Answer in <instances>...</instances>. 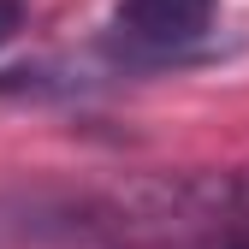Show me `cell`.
I'll return each mask as SVG.
<instances>
[{
	"instance_id": "cell-1",
	"label": "cell",
	"mask_w": 249,
	"mask_h": 249,
	"mask_svg": "<svg viewBox=\"0 0 249 249\" xmlns=\"http://www.w3.org/2000/svg\"><path fill=\"white\" fill-rule=\"evenodd\" d=\"M220 0H119L113 6V53L124 66H178L202 53Z\"/></svg>"
},
{
	"instance_id": "cell-2",
	"label": "cell",
	"mask_w": 249,
	"mask_h": 249,
	"mask_svg": "<svg viewBox=\"0 0 249 249\" xmlns=\"http://www.w3.org/2000/svg\"><path fill=\"white\" fill-rule=\"evenodd\" d=\"M24 30V0H0V48Z\"/></svg>"
}]
</instances>
